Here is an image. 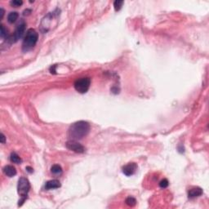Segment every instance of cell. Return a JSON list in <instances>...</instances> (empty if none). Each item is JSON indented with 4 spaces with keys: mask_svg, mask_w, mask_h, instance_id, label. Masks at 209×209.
I'll return each instance as SVG.
<instances>
[{
    "mask_svg": "<svg viewBox=\"0 0 209 209\" xmlns=\"http://www.w3.org/2000/svg\"><path fill=\"white\" fill-rule=\"evenodd\" d=\"M90 125L85 121H79L73 123L68 130V136L70 140H78L83 139L89 133Z\"/></svg>",
    "mask_w": 209,
    "mask_h": 209,
    "instance_id": "1",
    "label": "cell"
},
{
    "mask_svg": "<svg viewBox=\"0 0 209 209\" xmlns=\"http://www.w3.org/2000/svg\"><path fill=\"white\" fill-rule=\"evenodd\" d=\"M38 39V34L34 29H29L22 43V51L26 52L34 48Z\"/></svg>",
    "mask_w": 209,
    "mask_h": 209,
    "instance_id": "2",
    "label": "cell"
},
{
    "mask_svg": "<svg viewBox=\"0 0 209 209\" xmlns=\"http://www.w3.org/2000/svg\"><path fill=\"white\" fill-rule=\"evenodd\" d=\"M17 190H18V194L21 195V198H22L19 200L18 206H22L27 198L28 193L30 190V184L29 180L26 177H21L18 181Z\"/></svg>",
    "mask_w": 209,
    "mask_h": 209,
    "instance_id": "3",
    "label": "cell"
},
{
    "mask_svg": "<svg viewBox=\"0 0 209 209\" xmlns=\"http://www.w3.org/2000/svg\"><path fill=\"white\" fill-rule=\"evenodd\" d=\"M91 85V79L90 78H81L77 79L74 83L75 89L81 94H84L88 91Z\"/></svg>",
    "mask_w": 209,
    "mask_h": 209,
    "instance_id": "4",
    "label": "cell"
},
{
    "mask_svg": "<svg viewBox=\"0 0 209 209\" xmlns=\"http://www.w3.org/2000/svg\"><path fill=\"white\" fill-rule=\"evenodd\" d=\"M25 30H26V23L25 22L20 23L16 27V30H15V32L13 34V35H11V36L8 38V40L11 43H15L16 41H18L24 35Z\"/></svg>",
    "mask_w": 209,
    "mask_h": 209,
    "instance_id": "5",
    "label": "cell"
},
{
    "mask_svg": "<svg viewBox=\"0 0 209 209\" xmlns=\"http://www.w3.org/2000/svg\"><path fill=\"white\" fill-rule=\"evenodd\" d=\"M66 148L68 150H72L75 153H79V154H83L85 152V148L81 145L80 143L77 142V140H70L69 141L66 142Z\"/></svg>",
    "mask_w": 209,
    "mask_h": 209,
    "instance_id": "6",
    "label": "cell"
},
{
    "mask_svg": "<svg viewBox=\"0 0 209 209\" xmlns=\"http://www.w3.org/2000/svg\"><path fill=\"white\" fill-rule=\"evenodd\" d=\"M136 169H137V165L135 163H130L128 164L123 167L122 170H123V173L124 175L129 177V176L133 175L136 171Z\"/></svg>",
    "mask_w": 209,
    "mask_h": 209,
    "instance_id": "7",
    "label": "cell"
},
{
    "mask_svg": "<svg viewBox=\"0 0 209 209\" xmlns=\"http://www.w3.org/2000/svg\"><path fill=\"white\" fill-rule=\"evenodd\" d=\"M203 194V190L199 187H194L192 188L191 190H189L188 192V195H189V198H196L198 196H201Z\"/></svg>",
    "mask_w": 209,
    "mask_h": 209,
    "instance_id": "8",
    "label": "cell"
},
{
    "mask_svg": "<svg viewBox=\"0 0 209 209\" xmlns=\"http://www.w3.org/2000/svg\"><path fill=\"white\" fill-rule=\"evenodd\" d=\"M3 172L6 176H7L8 177H12L16 175V167L11 165H7L3 167Z\"/></svg>",
    "mask_w": 209,
    "mask_h": 209,
    "instance_id": "9",
    "label": "cell"
},
{
    "mask_svg": "<svg viewBox=\"0 0 209 209\" xmlns=\"http://www.w3.org/2000/svg\"><path fill=\"white\" fill-rule=\"evenodd\" d=\"M60 187V183L58 180H51L48 181L45 185L46 190H52V189H58Z\"/></svg>",
    "mask_w": 209,
    "mask_h": 209,
    "instance_id": "10",
    "label": "cell"
},
{
    "mask_svg": "<svg viewBox=\"0 0 209 209\" xmlns=\"http://www.w3.org/2000/svg\"><path fill=\"white\" fill-rule=\"evenodd\" d=\"M18 16H19L18 12H16V11H11V12H10L8 14V16H7V22L12 24V23L16 22L17 18H18Z\"/></svg>",
    "mask_w": 209,
    "mask_h": 209,
    "instance_id": "11",
    "label": "cell"
},
{
    "mask_svg": "<svg viewBox=\"0 0 209 209\" xmlns=\"http://www.w3.org/2000/svg\"><path fill=\"white\" fill-rule=\"evenodd\" d=\"M10 160L11 162L12 163H17V164H19V163H21L22 162V159L19 157V155L15 153V152H12L11 154V155H10Z\"/></svg>",
    "mask_w": 209,
    "mask_h": 209,
    "instance_id": "12",
    "label": "cell"
},
{
    "mask_svg": "<svg viewBox=\"0 0 209 209\" xmlns=\"http://www.w3.org/2000/svg\"><path fill=\"white\" fill-rule=\"evenodd\" d=\"M51 172L54 175H60L62 173V168L58 164H55L51 167Z\"/></svg>",
    "mask_w": 209,
    "mask_h": 209,
    "instance_id": "13",
    "label": "cell"
},
{
    "mask_svg": "<svg viewBox=\"0 0 209 209\" xmlns=\"http://www.w3.org/2000/svg\"><path fill=\"white\" fill-rule=\"evenodd\" d=\"M123 3H124V2H123V0H116V1H114V10L116 11H119V10L122 8Z\"/></svg>",
    "mask_w": 209,
    "mask_h": 209,
    "instance_id": "14",
    "label": "cell"
},
{
    "mask_svg": "<svg viewBox=\"0 0 209 209\" xmlns=\"http://www.w3.org/2000/svg\"><path fill=\"white\" fill-rule=\"evenodd\" d=\"M125 203L128 204V206H130V207H133V206H135V205L136 204V198H133V197L129 196V197H128V198H126Z\"/></svg>",
    "mask_w": 209,
    "mask_h": 209,
    "instance_id": "15",
    "label": "cell"
},
{
    "mask_svg": "<svg viewBox=\"0 0 209 209\" xmlns=\"http://www.w3.org/2000/svg\"><path fill=\"white\" fill-rule=\"evenodd\" d=\"M1 38H7V39H8V34H7V30L5 29V27L3 25H1V33H0Z\"/></svg>",
    "mask_w": 209,
    "mask_h": 209,
    "instance_id": "16",
    "label": "cell"
},
{
    "mask_svg": "<svg viewBox=\"0 0 209 209\" xmlns=\"http://www.w3.org/2000/svg\"><path fill=\"white\" fill-rule=\"evenodd\" d=\"M22 3H23V2H22V0H12V1L10 2V4L12 7H15L22 5Z\"/></svg>",
    "mask_w": 209,
    "mask_h": 209,
    "instance_id": "17",
    "label": "cell"
},
{
    "mask_svg": "<svg viewBox=\"0 0 209 209\" xmlns=\"http://www.w3.org/2000/svg\"><path fill=\"white\" fill-rule=\"evenodd\" d=\"M168 185H169V182H168V181L167 179H163L160 182H159V186L161 188H163V189H165Z\"/></svg>",
    "mask_w": 209,
    "mask_h": 209,
    "instance_id": "18",
    "label": "cell"
},
{
    "mask_svg": "<svg viewBox=\"0 0 209 209\" xmlns=\"http://www.w3.org/2000/svg\"><path fill=\"white\" fill-rule=\"evenodd\" d=\"M5 136L3 135V133H1V142L3 144V143H5Z\"/></svg>",
    "mask_w": 209,
    "mask_h": 209,
    "instance_id": "19",
    "label": "cell"
},
{
    "mask_svg": "<svg viewBox=\"0 0 209 209\" xmlns=\"http://www.w3.org/2000/svg\"><path fill=\"white\" fill-rule=\"evenodd\" d=\"M26 170L27 172H30V173H32L33 172V168L32 167H26Z\"/></svg>",
    "mask_w": 209,
    "mask_h": 209,
    "instance_id": "20",
    "label": "cell"
},
{
    "mask_svg": "<svg viewBox=\"0 0 209 209\" xmlns=\"http://www.w3.org/2000/svg\"><path fill=\"white\" fill-rule=\"evenodd\" d=\"M0 11H1V19H3V15H4V10H3V8H1V9H0Z\"/></svg>",
    "mask_w": 209,
    "mask_h": 209,
    "instance_id": "21",
    "label": "cell"
}]
</instances>
